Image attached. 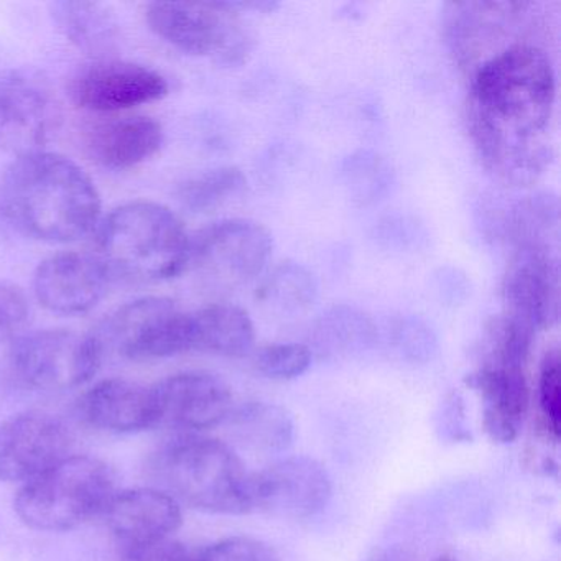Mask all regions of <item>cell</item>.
Masks as SVG:
<instances>
[{"mask_svg":"<svg viewBox=\"0 0 561 561\" xmlns=\"http://www.w3.org/2000/svg\"><path fill=\"white\" fill-rule=\"evenodd\" d=\"M557 75L550 55L518 42L472 70L466 123L485 169L507 185H530L550 167Z\"/></svg>","mask_w":561,"mask_h":561,"instance_id":"6da1fadb","label":"cell"},{"mask_svg":"<svg viewBox=\"0 0 561 561\" xmlns=\"http://www.w3.org/2000/svg\"><path fill=\"white\" fill-rule=\"evenodd\" d=\"M0 216L19 234L73 242L101 222V196L73 160L51 152L18 157L0 183Z\"/></svg>","mask_w":561,"mask_h":561,"instance_id":"7a4b0ae2","label":"cell"},{"mask_svg":"<svg viewBox=\"0 0 561 561\" xmlns=\"http://www.w3.org/2000/svg\"><path fill=\"white\" fill-rule=\"evenodd\" d=\"M98 228L96 257L111 280L152 284L188 268L192 238L182 219L160 203H127Z\"/></svg>","mask_w":561,"mask_h":561,"instance_id":"3957f363","label":"cell"},{"mask_svg":"<svg viewBox=\"0 0 561 561\" xmlns=\"http://www.w3.org/2000/svg\"><path fill=\"white\" fill-rule=\"evenodd\" d=\"M149 472L156 488L179 504L209 514L251 512V472L219 439L179 436L150 458Z\"/></svg>","mask_w":561,"mask_h":561,"instance_id":"277c9868","label":"cell"},{"mask_svg":"<svg viewBox=\"0 0 561 561\" xmlns=\"http://www.w3.org/2000/svg\"><path fill=\"white\" fill-rule=\"evenodd\" d=\"M116 492V474L107 462L93 456H68L22 485L14 508L34 530L67 531L101 517Z\"/></svg>","mask_w":561,"mask_h":561,"instance_id":"5b68a950","label":"cell"},{"mask_svg":"<svg viewBox=\"0 0 561 561\" xmlns=\"http://www.w3.org/2000/svg\"><path fill=\"white\" fill-rule=\"evenodd\" d=\"M146 19L157 37L195 57L232 67L252 50L251 35L229 2H153Z\"/></svg>","mask_w":561,"mask_h":561,"instance_id":"8992f818","label":"cell"},{"mask_svg":"<svg viewBox=\"0 0 561 561\" xmlns=\"http://www.w3.org/2000/svg\"><path fill=\"white\" fill-rule=\"evenodd\" d=\"M103 359V347L94 334L45 330L12 343L9 370L27 389L67 390L93 379Z\"/></svg>","mask_w":561,"mask_h":561,"instance_id":"52a82bcc","label":"cell"},{"mask_svg":"<svg viewBox=\"0 0 561 561\" xmlns=\"http://www.w3.org/2000/svg\"><path fill=\"white\" fill-rule=\"evenodd\" d=\"M98 343L134 363L190 353L188 313L175 301L146 297L117 308L93 333Z\"/></svg>","mask_w":561,"mask_h":561,"instance_id":"ba28073f","label":"cell"},{"mask_svg":"<svg viewBox=\"0 0 561 561\" xmlns=\"http://www.w3.org/2000/svg\"><path fill=\"white\" fill-rule=\"evenodd\" d=\"M271 232L251 219H222L203 229L190 244L188 267L221 285L257 277L271 259Z\"/></svg>","mask_w":561,"mask_h":561,"instance_id":"9c48e42d","label":"cell"},{"mask_svg":"<svg viewBox=\"0 0 561 561\" xmlns=\"http://www.w3.org/2000/svg\"><path fill=\"white\" fill-rule=\"evenodd\" d=\"M505 313L537 333L557 323L560 314V265L557 249L525 245L515 249L502 278Z\"/></svg>","mask_w":561,"mask_h":561,"instance_id":"30bf717a","label":"cell"},{"mask_svg":"<svg viewBox=\"0 0 561 561\" xmlns=\"http://www.w3.org/2000/svg\"><path fill=\"white\" fill-rule=\"evenodd\" d=\"M330 497L327 468L307 456L282 459L251 472V512L300 520L323 511Z\"/></svg>","mask_w":561,"mask_h":561,"instance_id":"8fae6325","label":"cell"},{"mask_svg":"<svg viewBox=\"0 0 561 561\" xmlns=\"http://www.w3.org/2000/svg\"><path fill=\"white\" fill-rule=\"evenodd\" d=\"M73 438L57 416L19 413L0 423V481H34L70 456Z\"/></svg>","mask_w":561,"mask_h":561,"instance_id":"7c38bea8","label":"cell"},{"mask_svg":"<svg viewBox=\"0 0 561 561\" xmlns=\"http://www.w3.org/2000/svg\"><path fill=\"white\" fill-rule=\"evenodd\" d=\"M157 426L179 430L183 435L215 428L234 410L231 389L215 374H175L152 386Z\"/></svg>","mask_w":561,"mask_h":561,"instance_id":"4fadbf2b","label":"cell"},{"mask_svg":"<svg viewBox=\"0 0 561 561\" xmlns=\"http://www.w3.org/2000/svg\"><path fill=\"white\" fill-rule=\"evenodd\" d=\"M57 107L47 88L22 71H0V149L41 152L54 133Z\"/></svg>","mask_w":561,"mask_h":561,"instance_id":"5bb4252c","label":"cell"},{"mask_svg":"<svg viewBox=\"0 0 561 561\" xmlns=\"http://www.w3.org/2000/svg\"><path fill=\"white\" fill-rule=\"evenodd\" d=\"M169 94L162 75L127 61H98L75 75L70 96L77 106L96 113H119L156 103Z\"/></svg>","mask_w":561,"mask_h":561,"instance_id":"9a60e30c","label":"cell"},{"mask_svg":"<svg viewBox=\"0 0 561 561\" xmlns=\"http://www.w3.org/2000/svg\"><path fill=\"white\" fill-rule=\"evenodd\" d=\"M527 2H458L445 14V35L456 60L462 67H478L481 57L511 47L515 24L527 15Z\"/></svg>","mask_w":561,"mask_h":561,"instance_id":"2e32d148","label":"cell"},{"mask_svg":"<svg viewBox=\"0 0 561 561\" xmlns=\"http://www.w3.org/2000/svg\"><path fill=\"white\" fill-rule=\"evenodd\" d=\"M111 277L96 254L61 252L45 259L34 274L38 304L51 313L84 314L100 305Z\"/></svg>","mask_w":561,"mask_h":561,"instance_id":"e0dca14e","label":"cell"},{"mask_svg":"<svg viewBox=\"0 0 561 561\" xmlns=\"http://www.w3.org/2000/svg\"><path fill=\"white\" fill-rule=\"evenodd\" d=\"M101 517L121 551L172 538L183 518L179 502L157 488L117 491Z\"/></svg>","mask_w":561,"mask_h":561,"instance_id":"ac0fdd59","label":"cell"},{"mask_svg":"<svg viewBox=\"0 0 561 561\" xmlns=\"http://www.w3.org/2000/svg\"><path fill=\"white\" fill-rule=\"evenodd\" d=\"M80 415L101 432L139 433L156 428L152 387L126 379L101 380L81 397Z\"/></svg>","mask_w":561,"mask_h":561,"instance_id":"d6986e66","label":"cell"},{"mask_svg":"<svg viewBox=\"0 0 561 561\" xmlns=\"http://www.w3.org/2000/svg\"><path fill=\"white\" fill-rule=\"evenodd\" d=\"M481 397L482 425L494 442H514L528 410V386L522 367L482 364L468 379Z\"/></svg>","mask_w":561,"mask_h":561,"instance_id":"ffe728a7","label":"cell"},{"mask_svg":"<svg viewBox=\"0 0 561 561\" xmlns=\"http://www.w3.org/2000/svg\"><path fill=\"white\" fill-rule=\"evenodd\" d=\"M163 144V127L152 117L127 116L94 127L88 137L93 160L111 170H129L152 159Z\"/></svg>","mask_w":561,"mask_h":561,"instance_id":"44dd1931","label":"cell"},{"mask_svg":"<svg viewBox=\"0 0 561 561\" xmlns=\"http://www.w3.org/2000/svg\"><path fill=\"white\" fill-rule=\"evenodd\" d=\"M190 351L244 357L255 343L248 311L236 305L213 304L188 313Z\"/></svg>","mask_w":561,"mask_h":561,"instance_id":"7402d4cb","label":"cell"},{"mask_svg":"<svg viewBox=\"0 0 561 561\" xmlns=\"http://www.w3.org/2000/svg\"><path fill=\"white\" fill-rule=\"evenodd\" d=\"M226 422L231 423L238 442L252 451H284L294 442V420L282 407L272 403H245L232 410Z\"/></svg>","mask_w":561,"mask_h":561,"instance_id":"603a6c76","label":"cell"},{"mask_svg":"<svg viewBox=\"0 0 561 561\" xmlns=\"http://www.w3.org/2000/svg\"><path fill=\"white\" fill-rule=\"evenodd\" d=\"M54 18L65 37L90 54L107 51L116 42V22L113 15L93 2H57Z\"/></svg>","mask_w":561,"mask_h":561,"instance_id":"cb8c5ba5","label":"cell"},{"mask_svg":"<svg viewBox=\"0 0 561 561\" xmlns=\"http://www.w3.org/2000/svg\"><path fill=\"white\" fill-rule=\"evenodd\" d=\"M318 285L313 275L295 262H284L267 275L257 291V300L272 310L300 313L317 300Z\"/></svg>","mask_w":561,"mask_h":561,"instance_id":"d4e9b609","label":"cell"},{"mask_svg":"<svg viewBox=\"0 0 561 561\" xmlns=\"http://www.w3.org/2000/svg\"><path fill=\"white\" fill-rule=\"evenodd\" d=\"M245 186V176L236 167H219L183 183L180 199L193 211H208L238 195Z\"/></svg>","mask_w":561,"mask_h":561,"instance_id":"484cf974","label":"cell"},{"mask_svg":"<svg viewBox=\"0 0 561 561\" xmlns=\"http://www.w3.org/2000/svg\"><path fill=\"white\" fill-rule=\"evenodd\" d=\"M344 179L351 196L359 205H370L389 192L392 172L380 157L357 152L344 162Z\"/></svg>","mask_w":561,"mask_h":561,"instance_id":"4316f807","label":"cell"},{"mask_svg":"<svg viewBox=\"0 0 561 561\" xmlns=\"http://www.w3.org/2000/svg\"><path fill=\"white\" fill-rule=\"evenodd\" d=\"M310 364V347L298 343L268 344L254 356L257 373L272 380L297 379L307 373Z\"/></svg>","mask_w":561,"mask_h":561,"instance_id":"83f0119b","label":"cell"},{"mask_svg":"<svg viewBox=\"0 0 561 561\" xmlns=\"http://www.w3.org/2000/svg\"><path fill=\"white\" fill-rule=\"evenodd\" d=\"M538 402L545 420V428L554 439L560 436L561 396H560V354L550 351L545 356L538 377Z\"/></svg>","mask_w":561,"mask_h":561,"instance_id":"f1b7e54d","label":"cell"},{"mask_svg":"<svg viewBox=\"0 0 561 561\" xmlns=\"http://www.w3.org/2000/svg\"><path fill=\"white\" fill-rule=\"evenodd\" d=\"M196 561H278L264 541L251 537H231L198 551Z\"/></svg>","mask_w":561,"mask_h":561,"instance_id":"f546056e","label":"cell"},{"mask_svg":"<svg viewBox=\"0 0 561 561\" xmlns=\"http://www.w3.org/2000/svg\"><path fill=\"white\" fill-rule=\"evenodd\" d=\"M31 318V301L19 285L0 280V343L18 340Z\"/></svg>","mask_w":561,"mask_h":561,"instance_id":"4dcf8cb0","label":"cell"},{"mask_svg":"<svg viewBox=\"0 0 561 561\" xmlns=\"http://www.w3.org/2000/svg\"><path fill=\"white\" fill-rule=\"evenodd\" d=\"M196 558L198 551L190 550L173 538L121 551V561H196Z\"/></svg>","mask_w":561,"mask_h":561,"instance_id":"1f68e13d","label":"cell"},{"mask_svg":"<svg viewBox=\"0 0 561 561\" xmlns=\"http://www.w3.org/2000/svg\"><path fill=\"white\" fill-rule=\"evenodd\" d=\"M374 561H397L393 557H387V554H383V557L376 558Z\"/></svg>","mask_w":561,"mask_h":561,"instance_id":"d6a6232c","label":"cell"},{"mask_svg":"<svg viewBox=\"0 0 561 561\" xmlns=\"http://www.w3.org/2000/svg\"><path fill=\"white\" fill-rule=\"evenodd\" d=\"M433 561H456L455 558L446 557V554H443V557L436 558V560Z\"/></svg>","mask_w":561,"mask_h":561,"instance_id":"836d02e7","label":"cell"}]
</instances>
